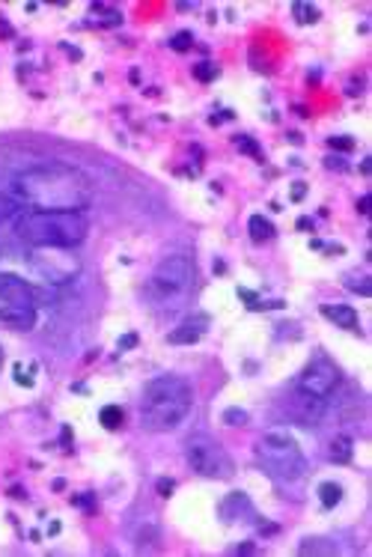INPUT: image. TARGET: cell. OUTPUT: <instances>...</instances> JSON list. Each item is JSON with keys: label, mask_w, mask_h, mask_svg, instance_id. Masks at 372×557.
<instances>
[{"label": "cell", "mask_w": 372, "mask_h": 557, "mask_svg": "<svg viewBox=\"0 0 372 557\" xmlns=\"http://www.w3.org/2000/svg\"><path fill=\"white\" fill-rule=\"evenodd\" d=\"M256 459L265 474L286 483H295L307 474V456L286 429H268L256 444Z\"/></svg>", "instance_id": "5b68a950"}, {"label": "cell", "mask_w": 372, "mask_h": 557, "mask_svg": "<svg viewBox=\"0 0 372 557\" xmlns=\"http://www.w3.org/2000/svg\"><path fill=\"white\" fill-rule=\"evenodd\" d=\"M239 298L244 301V307L250 310H259V295L256 292H248V290H239Z\"/></svg>", "instance_id": "cb8c5ba5"}, {"label": "cell", "mask_w": 372, "mask_h": 557, "mask_svg": "<svg viewBox=\"0 0 372 557\" xmlns=\"http://www.w3.org/2000/svg\"><path fill=\"white\" fill-rule=\"evenodd\" d=\"M319 501H322V507L325 510H333L342 501V486L340 483H319Z\"/></svg>", "instance_id": "9a60e30c"}, {"label": "cell", "mask_w": 372, "mask_h": 557, "mask_svg": "<svg viewBox=\"0 0 372 557\" xmlns=\"http://www.w3.org/2000/svg\"><path fill=\"white\" fill-rule=\"evenodd\" d=\"M194 290V259L188 254H170L152 268L146 277L143 295L152 307L158 310H176Z\"/></svg>", "instance_id": "277c9868"}, {"label": "cell", "mask_w": 372, "mask_h": 557, "mask_svg": "<svg viewBox=\"0 0 372 557\" xmlns=\"http://www.w3.org/2000/svg\"><path fill=\"white\" fill-rule=\"evenodd\" d=\"M369 203H372V197H369V194H366V197H360V200H358V212H360V215H366V212H369Z\"/></svg>", "instance_id": "4dcf8cb0"}, {"label": "cell", "mask_w": 372, "mask_h": 557, "mask_svg": "<svg viewBox=\"0 0 372 557\" xmlns=\"http://www.w3.org/2000/svg\"><path fill=\"white\" fill-rule=\"evenodd\" d=\"M325 164H328L331 170H349V164H346V161H342V158H337V155H328V158H325Z\"/></svg>", "instance_id": "4316f807"}, {"label": "cell", "mask_w": 372, "mask_h": 557, "mask_svg": "<svg viewBox=\"0 0 372 557\" xmlns=\"http://www.w3.org/2000/svg\"><path fill=\"white\" fill-rule=\"evenodd\" d=\"M304 197H307V185L298 182V185L292 188V200H304Z\"/></svg>", "instance_id": "f546056e"}, {"label": "cell", "mask_w": 372, "mask_h": 557, "mask_svg": "<svg viewBox=\"0 0 372 557\" xmlns=\"http://www.w3.org/2000/svg\"><path fill=\"white\" fill-rule=\"evenodd\" d=\"M155 486H158V492H161V498H170V495H173V489H176V483H173V480H158Z\"/></svg>", "instance_id": "484cf974"}, {"label": "cell", "mask_w": 372, "mask_h": 557, "mask_svg": "<svg viewBox=\"0 0 372 557\" xmlns=\"http://www.w3.org/2000/svg\"><path fill=\"white\" fill-rule=\"evenodd\" d=\"M298 230H313V221L310 218H301V221H298Z\"/></svg>", "instance_id": "1f68e13d"}, {"label": "cell", "mask_w": 372, "mask_h": 557, "mask_svg": "<svg viewBox=\"0 0 372 557\" xmlns=\"http://www.w3.org/2000/svg\"><path fill=\"white\" fill-rule=\"evenodd\" d=\"M0 301L6 304H33L36 307V292L33 286L18 274H0Z\"/></svg>", "instance_id": "30bf717a"}, {"label": "cell", "mask_w": 372, "mask_h": 557, "mask_svg": "<svg viewBox=\"0 0 372 557\" xmlns=\"http://www.w3.org/2000/svg\"><path fill=\"white\" fill-rule=\"evenodd\" d=\"M131 346H138V334H125V337H120V352H125V349H131Z\"/></svg>", "instance_id": "83f0119b"}, {"label": "cell", "mask_w": 372, "mask_h": 557, "mask_svg": "<svg viewBox=\"0 0 372 557\" xmlns=\"http://www.w3.org/2000/svg\"><path fill=\"white\" fill-rule=\"evenodd\" d=\"M292 15L298 24H316L322 18V12L313 3H292Z\"/></svg>", "instance_id": "e0dca14e"}, {"label": "cell", "mask_w": 372, "mask_h": 557, "mask_svg": "<svg viewBox=\"0 0 372 557\" xmlns=\"http://www.w3.org/2000/svg\"><path fill=\"white\" fill-rule=\"evenodd\" d=\"M328 146L337 149V152H351L355 149V138H349V134H333V138H328Z\"/></svg>", "instance_id": "d6986e66"}, {"label": "cell", "mask_w": 372, "mask_h": 557, "mask_svg": "<svg viewBox=\"0 0 372 557\" xmlns=\"http://www.w3.org/2000/svg\"><path fill=\"white\" fill-rule=\"evenodd\" d=\"M15 232L30 248L69 250L87 241L89 221L84 212H21L15 218Z\"/></svg>", "instance_id": "3957f363"}, {"label": "cell", "mask_w": 372, "mask_h": 557, "mask_svg": "<svg viewBox=\"0 0 372 557\" xmlns=\"http://www.w3.org/2000/svg\"><path fill=\"white\" fill-rule=\"evenodd\" d=\"M185 459L190 465V471L206 480H230L235 474L232 456L212 435H190L185 444Z\"/></svg>", "instance_id": "8992f818"}, {"label": "cell", "mask_w": 372, "mask_h": 557, "mask_svg": "<svg viewBox=\"0 0 372 557\" xmlns=\"http://www.w3.org/2000/svg\"><path fill=\"white\" fill-rule=\"evenodd\" d=\"M15 382L24 384V388H30V384H33V379H30V375H24V370H21L18 364H15Z\"/></svg>", "instance_id": "f1b7e54d"}, {"label": "cell", "mask_w": 372, "mask_h": 557, "mask_svg": "<svg viewBox=\"0 0 372 557\" xmlns=\"http://www.w3.org/2000/svg\"><path fill=\"white\" fill-rule=\"evenodd\" d=\"M301 554H333V545H328V540H304L298 545Z\"/></svg>", "instance_id": "ac0fdd59"}, {"label": "cell", "mask_w": 372, "mask_h": 557, "mask_svg": "<svg viewBox=\"0 0 372 557\" xmlns=\"http://www.w3.org/2000/svg\"><path fill=\"white\" fill-rule=\"evenodd\" d=\"M322 316L331 319L337 328H358V310L349 307V304H322Z\"/></svg>", "instance_id": "7c38bea8"}, {"label": "cell", "mask_w": 372, "mask_h": 557, "mask_svg": "<svg viewBox=\"0 0 372 557\" xmlns=\"http://www.w3.org/2000/svg\"><path fill=\"white\" fill-rule=\"evenodd\" d=\"M98 420H102L105 429H120L125 424V411L120 406H105L102 411H98Z\"/></svg>", "instance_id": "2e32d148"}, {"label": "cell", "mask_w": 372, "mask_h": 557, "mask_svg": "<svg viewBox=\"0 0 372 557\" xmlns=\"http://www.w3.org/2000/svg\"><path fill=\"white\" fill-rule=\"evenodd\" d=\"M346 286H349V290H355L358 295H372L369 277H346Z\"/></svg>", "instance_id": "44dd1931"}, {"label": "cell", "mask_w": 372, "mask_h": 557, "mask_svg": "<svg viewBox=\"0 0 372 557\" xmlns=\"http://www.w3.org/2000/svg\"><path fill=\"white\" fill-rule=\"evenodd\" d=\"M286 415L304 426H316L325 415H328V400L313 397V393H304V391L295 388V393L286 400Z\"/></svg>", "instance_id": "ba28073f"}, {"label": "cell", "mask_w": 372, "mask_h": 557, "mask_svg": "<svg viewBox=\"0 0 372 557\" xmlns=\"http://www.w3.org/2000/svg\"><path fill=\"white\" fill-rule=\"evenodd\" d=\"M342 384V373H340V367L331 361V358H325V355H316L310 364L301 370V375H298V382H295V388L298 391H304V393H313V397H322V400H328L333 391H337Z\"/></svg>", "instance_id": "52a82bcc"}, {"label": "cell", "mask_w": 372, "mask_h": 557, "mask_svg": "<svg viewBox=\"0 0 372 557\" xmlns=\"http://www.w3.org/2000/svg\"><path fill=\"white\" fill-rule=\"evenodd\" d=\"M0 364H3V346H0Z\"/></svg>", "instance_id": "d6a6232c"}, {"label": "cell", "mask_w": 372, "mask_h": 557, "mask_svg": "<svg viewBox=\"0 0 372 557\" xmlns=\"http://www.w3.org/2000/svg\"><path fill=\"white\" fill-rule=\"evenodd\" d=\"M0 325L12 331H30L36 325V307L33 304H6L0 301Z\"/></svg>", "instance_id": "8fae6325"}, {"label": "cell", "mask_w": 372, "mask_h": 557, "mask_svg": "<svg viewBox=\"0 0 372 557\" xmlns=\"http://www.w3.org/2000/svg\"><path fill=\"white\" fill-rule=\"evenodd\" d=\"M190 45H194V33H188V30L176 33L173 39H170V48H173V51H188Z\"/></svg>", "instance_id": "7402d4cb"}, {"label": "cell", "mask_w": 372, "mask_h": 557, "mask_svg": "<svg viewBox=\"0 0 372 557\" xmlns=\"http://www.w3.org/2000/svg\"><path fill=\"white\" fill-rule=\"evenodd\" d=\"M235 143H239L244 152H250V155H259V146H256L253 140H244V134H239V138H235Z\"/></svg>", "instance_id": "d4e9b609"}, {"label": "cell", "mask_w": 372, "mask_h": 557, "mask_svg": "<svg viewBox=\"0 0 372 557\" xmlns=\"http://www.w3.org/2000/svg\"><path fill=\"white\" fill-rule=\"evenodd\" d=\"M194 406V391L182 375H158L140 397V420L149 433H173Z\"/></svg>", "instance_id": "7a4b0ae2"}, {"label": "cell", "mask_w": 372, "mask_h": 557, "mask_svg": "<svg viewBox=\"0 0 372 557\" xmlns=\"http://www.w3.org/2000/svg\"><path fill=\"white\" fill-rule=\"evenodd\" d=\"M248 230H250V239H253V241H268V239L277 236L274 223H271L268 218H262V215H250Z\"/></svg>", "instance_id": "5bb4252c"}, {"label": "cell", "mask_w": 372, "mask_h": 557, "mask_svg": "<svg viewBox=\"0 0 372 557\" xmlns=\"http://www.w3.org/2000/svg\"><path fill=\"white\" fill-rule=\"evenodd\" d=\"M208 325H212V319H208L206 313H190V316H185L167 334V343H173V346H194V343H199V340L208 334Z\"/></svg>", "instance_id": "9c48e42d"}, {"label": "cell", "mask_w": 372, "mask_h": 557, "mask_svg": "<svg viewBox=\"0 0 372 557\" xmlns=\"http://www.w3.org/2000/svg\"><path fill=\"white\" fill-rule=\"evenodd\" d=\"M328 456H331V462H337V465H349L351 456H355V441H351L349 435H337L328 447Z\"/></svg>", "instance_id": "4fadbf2b"}, {"label": "cell", "mask_w": 372, "mask_h": 557, "mask_svg": "<svg viewBox=\"0 0 372 557\" xmlns=\"http://www.w3.org/2000/svg\"><path fill=\"white\" fill-rule=\"evenodd\" d=\"M248 411H244V408H226L223 411V424H230V426H244V424H248Z\"/></svg>", "instance_id": "ffe728a7"}, {"label": "cell", "mask_w": 372, "mask_h": 557, "mask_svg": "<svg viewBox=\"0 0 372 557\" xmlns=\"http://www.w3.org/2000/svg\"><path fill=\"white\" fill-rule=\"evenodd\" d=\"M194 78L197 80H215L217 78L215 63H197V66H194Z\"/></svg>", "instance_id": "603a6c76"}, {"label": "cell", "mask_w": 372, "mask_h": 557, "mask_svg": "<svg viewBox=\"0 0 372 557\" xmlns=\"http://www.w3.org/2000/svg\"><path fill=\"white\" fill-rule=\"evenodd\" d=\"M6 194L24 212H84L93 200V185L75 167L66 164H33L6 182Z\"/></svg>", "instance_id": "6da1fadb"}]
</instances>
